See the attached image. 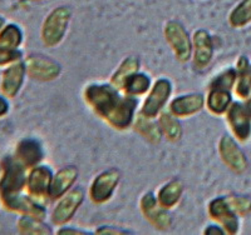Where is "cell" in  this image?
Returning <instances> with one entry per match:
<instances>
[{
    "label": "cell",
    "mask_w": 251,
    "mask_h": 235,
    "mask_svg": "<svg viewBox=\"0 0 251 235\" xmlns=\"http://www.w3.org/2000/svg\"><path fill=\"white\" fill-rule=\"evenodd\" d=\"M83 97L93 113L116 130H127L133 125L138 105L137 98L126 95L109 83L87 85Z\"/></svg>",
    "instance_id": "cell-1"
},
{
    "label": "cell",
    "mask_w": 251,
    "mask_h": 235,
    "mask_svg": "<svg viewBox=\"0 0 251 235\" xmlns=\"http://www.w3.org/2000/svg\"><path fill=\"white\" fill-rule=\"evenodd\" d=\"M71 17V9L67 6H58L44 19L40 30V39L47 48H55L63 42L68 30Z\"/></svg>",
    "instance_id": "cell-2"
},
{
    "label": "cell",
    "mask_w": 251,
    "mask_h": 235,
    "mask_svg": "<svg viewBox=\"0 0 251 235\" xmlns=\"http://www.w3.org/2000/svg\"><path fill=\"white\" fill-rule=\"evenodd\" d=\"M28 170L15 160L14 156L4 159L0 173V198L23 193L26 184Z\"/></svg>",
    "instance_id": "cell-3"
},
{
    "label": "cell",
    "mask_w": 251,
    "mask_h": 235,
    "mask_svg": "<svg viewBox=\"0 0 251 235\" xmlns=\"http://www.w3.org/2000/svg\"><path fill=\"white\" fill-rule=\"evenodd\" d=\"M172 94V84L167 78H160L154 82L147 93L145 102L141 107V115L156 119L165 110V107Z\"/></svg>",
    "instance_id": "cell-4"
},
{
    "label": "cell",
    "mask_w": 251,
    "mask_h": 235,
    "mask_svg": "<svg viewBox=\"0 0 251 235\" xmlns=\"http://www.w3.org/2000/svg\"><path fill=\"white\" fill-rule=\"evenodd\" d=\"M163 34L177 62L187 63L188 60H191L192 38L188 35L182 24L175 20L169 21L166 24Z\"/></svg>",
    "instance_id": "cell-5"
},
{
    "label": "cell",
    "mask_w": 251,
    "mask_h": 235,
    "mask_svg": "<svg viewBox=\"0 0 251 235\" xmlns=\"http://www.w3.org/2000/svg\"><path fill=\"white\" fill-rule=\"evenodd\" d=\"M120 170L114 169V168L107 169L98 174L89 187L88 196L92 203L97 205L107 203L113 196V193L120 184Z\"/></svg>",
    "instance_id": "cell-6"
},
{
    "label": "cell",
    "mask_w": 251,
    "mask_h": 235,
    "mask_svg": "<svg viewBox=\"0 0 251 235\" xmlns=\"http://www.w3.org/2000/svg\"><path fill=\"white\" fill-rule=\"evenodd\" d=\"M83 201H84V192L80 188H72L68 193L58 199L57 205L51 212V224L59 228L67 225L73 219Z\"/></svg>",
    "instance_id": "cell-7"
},
{
    "label": "cell",
    "mask_w": 251,
    "mask_h": 235,
    "mask_svg": "<svg viewBox=\"0 0 251 235\" xmlns=\"http://www.w3.org/2000/svg\"><path fill=\"white\" fill-rule=\"evenodd\" d=\"M53 171L47 165H37L28 170L26 175L25 190L29 196L37 200L38 203L43 204V201L50 199L49 190H50Z\"/></svg>",
    "instance_id": "cell-8"
},
{
    "label": "cell",
    "mask_w": 251,
    "mask_h": 235,
    "mask_svg": "<svg viewBox=\"0 0 251 235\" xmlns=\"http://www.w3.org/2000/svg\"><path fill=\"white\" fill-rule=\"evenodd\" d=\"M0 201L3 204L4 209L10 213H15L18 215L33 216V218L46 220L47 210L43 204L38 203L37 200L29 196L28 194L18 193L13 195L1 196Z\"/></svg>",
    "instance_id": "cell-9"
},
{
    "label": "cell",
    "mask_w": 251,
    "mask_h": 235,
    "mask_svg": "<svg viewBox=\"0 0 251 235\" xmlns=\"http://www.w3.org/2000/svg\"><path fill=\"white\" fill-rule=\"evenodd\" d=\"M140 209L143 218L158 230H167L172 225V218L169 210L161 207L157 196L152 192L143 194L140 200Z\"/></svg>",
    "instance_id": "cell-10"
},
{
    "label": "cell",
    "mask_w": 251,
    "mask_h": 235,
    "mask_svg": "<svg viewBox=\"0 0 251 235\" xmlns=\"http://www.w3.org/2000/svg\"><path fill=\"white\" fill-rule=\"evenodd\" d=\"M208 216L225 230L226 234H236L239 230V215L228 204L226 196L212 199L207 207Z\"/></svg>",
    "instance_id": "cell-11"
},
{
    "label": "cell",
    "mask_w": 251,
    "mask_h": 235,
    "mask_svg": "<svg viewBox=\"0 0 251 235\" xmlns=\"http://www.w3.org/2000/svg\"><path fill=\"white\" fill-rule=\"evenodd\" d=\"M25 62L26 75L38 82H51L60 75L62 68L54 60L44 55H28Z\"/></svg>",
    "instance_id": "cell-12"
},
{
    "label": "cell",
    "mask_w": 251,
    "mask_h": 235,
    "mask_svg": "<svg viewBox=\"0 0 251 235\" xmlns=\"http://www.w3.org/2000/svg\"><path fill=\"white\" fill-rule=\"evenodd\" d=\"M26 77L25 62L23 59L13 63L5 68L0 79V91L8 99H13L19 94Z\"/></svg>",
    "instance_id": "cell-13"
},
{
    "label": "cell",
    "mask_w": 251,
    "mask_h": 235,
    "mask_svg": "<svg viewBox=\"0 0 251 235\" xmlns=\"http://www.w3.org/2000/svg\"><path fill=\"white\" fill-rule=\"evenodd\" d=\"M227 124L235 138L241 143H245L251 134V116L244 104L232 102L231 107L226 111Z\"/></svg>",
    "instance_id": "cell-14"
},
{
    "label": "cell",
    "mask_w": 251,
    "mask_h": 235,
    "mask_svg": "<svg viewBox=\"0 0 251 235\" xmlns=\"http://www.w3.org/2000/svg\"><path fill=\"white\" fill-rule=\"evenodd\" d=\"M192 63L195 69L202 70L211 63L214 57V42L208 31L199 29L192 34Z\"/></svg>",
    "instance_id": "cell-15"
},
{
    "label": "cell",
    "mask_w": 251,
    "mask_h": 235,
    "mask_svg": "<svg viewBox=\"0 0 251 235\" xmlns=\"http://www.w3.org/2000/svg\"><path fill=\"white\" fill-rule=\"evenodd\" d=\"M219 154L224 164L235 173H243L248 168L245 154L240 149L236 140L228 135H224L219 142Z\"/></svg>",
    "instance_id": "cell-16"
},
{
    "label": "cell",
    "mask_w": 251,
    "mask_h": 235,
    "mask_svg": "<svg viewBox=\"0 0 251 235\" xmlns=\"http://www.w3.org/2000/svg\"><path fill=\"white\" fill-rule=\"evenodd\" d=\"M14 158L18 163L23 165L26 170L37 167L44 158L43 147L37 139H22L15 148Z\"/></svg>",
    "instance_id": "cell-17"
},
{
    "label": "cell",
    "mask_w": 251,
    "mask_h": 235,
    "mask_svg": "<svg viewBox=\"0 0 251 235\" xmlns=\"http://www.w3.org/2000/svg\"><path fill=\"white\" fill-rule=\"evenodd\" d=\"M206 98L201 93H191L178 95L170 103L169 110L176 118H190L195 114L200 113L205 107Z\"/></svg>",
    "instance_id": "cell-18"
},
{
    "label": "cell",
    "mask_w": 251,
    "mask_h": 235,
    "mask_svg": "<svg viewBox=\"0 0 251 235\" xmlns=\"http://www.w3.org/2000/svg\"><path fill=\"white\" fill-rule=\"evenodd\" d=\"M78 179V169L75 165H68L63 167L55 174H53L51 179L50 190H49V196L50 200L62 198L66 193L73 188L75 183Z\"/></svg>",
    "instance_id": "cell-19"
},
{
    "label": "cell",
    "mask_w": 251,
    "mask_h": 235,
    "mask_svg": "<svg viewBox=\"0 0 251 235\" xmlns=\"http://www.w3.org/2000/svg\"><path fill=\"white\" fill-rule=\"evenodd\" d=\"M232 104V97L230 90L224 89H208L205 107L214 115L220 116L226 114Z\"/></svg>",
    "instance_id": "cell-20"
},
{
    "label": "cell",
    "mask_w": 251,
    "mask_h": 235,
    "mask_svg": "<svg viewBox=\"0 0 251 235\" xmlns=\"http://www.w3.org/2000/svg\"><path fill=\"white\" fill-rule=\"evenodd\" d=\"M237 78L234 91L239 99L246 100L251 95V64L245 57H241L236 66Z\"/></svg>",
    "instance_id": "cell-21"
},
{
    "label": "cell",
    "mask_w": 251,
    "mask_h": 235,
    "mask_svg": "<svg viewBox=\"0 0 251 235\" xmlns=\"http://www.w3.org/2000/svg\"><path fill=\"white\" fill-rule=\"evenodd\" d=\"M132 127L143 139H146L151 144H158L163 136L158 123H154V119L146 118V116L141 115L140 113L136 114Z\"/></svg>",
    "instance_id": "cell-22"
},
{
    "label": "cell",
    "mask_w": 251,
    "mask_h": 235,
    "mask_svg": "<svg viewBox=\"0 0 251 235\" xmlns=\"http://www.w3.org/2000/svg\"><path fill=\"white\" fill-rule=\"evenodd\" d=\"M183 193V184L180 180L174 179L161 187L157 193V200L165 209L170 210L178 204Z\"/></svg>",
    "instance_id": "cell-23"
},
{
    "label": "cell",
    "mask_w": 251,
    "mask_h": 235,
    "mask_svg": "<svg viewBox=\"0 0 251 235\" xmlns=\"http://www.w3.org/2000/svg\"><path fill=\"white\" fill-rule=\"evenodd\" d=\"M151 86L152 80L151 78H150V75H147V74L145 73H141V71L138 70L127 78V80H126L125 84H123L122 91L126 95L138 98L149 93Z\"/></svg>",
    "instance_id": "cell-24"
},
{
    "label": "cell",
    "mask_w": 251,
    "mask_h": 235,
    "mask_svg": "<svg viewBox=\"0 0 251 235\" xmlns=\"http://www.w3.org/2000/svg\"><path fill=\"white\" fill-rule=\"evenodd\" d=\"M158 125L162 131V135L167 140L175 143L178 142L182 136V127L181 123L178 122V118L170 113V110H163L158 115Z\"/></svg>",
    "instance_id": "cell-25"
},
{
    "label": "cell",
    "mask_w": 251,
    "mask_h": 235,
    "mask_svg": "<svg viewBox=\"0 0 251 235\" xmlns=\"http://www.w3.org/2000/svg\"><path fill=\"white\" fill-rule=\"evenodd\" d=\"M138 70H140V60L134 57L126 58V59L121 63L120 66L116 69V71L112 74L109 84L113 85L114 88L122 91L123 84H125V82L127 80V78Z\"/></svg>",
    "instance_id": "cell-26"
},
{
    "label": "cell",
    "mask_w": 251,
    "mask_h": 235,
    "mask_svg": "<svg viewBox=\"0 0 251 235\" xmlns=\"http://www.w3.org/2000/svg\"><path fill=\"white\" fill-rule=\"evenodd\" d=\"M18 232L20 234L25 235H49L53 234V230L50 229L48 224L44 223V220L33 218V216L20 215L17 221Z\"/></svg>",
    "instance_id": "cell-27"
},
{
    "label": "cell",
    "mask_w": 251,
    "mask_h": 235,
    "mask_svg": "<svg viewBox=\"0 0 251 235\" xmlns=\"http://www.w3.org/2000/svg\"><path fill=\"white\" fill-rule=\"evenodd\" d=\"M23 30L17 24H5L0 29V45L4 48L19 49V46L23 44Z\"/></svg>",
    "instance_id": "cell-28"
},
{
    "label": "cell",
    "mask_w": 251,
    "mask_h": 235,
    "mask_svg": "<svg viewBox=\"0 0 251 235\" xmlns=\"http://www.w3.org/2000/svg\"><path fill=\"white\" fill-rule=\"evenodd\" d=\"M228 23L232 28H244L251 23V0H243L234 8L228 17Z\"/></svg>",
    "instance_id": "cell-29"
},
{
    "label": "cell",
    "mask_w": 251,
    "mask_h": 235,
    "mask_svg": "<svg viewBox=\"0 0 251 235\" xmlns=\"http://www.w3.org/2000/svg\"><path fill=\"white\" fill-rule=\"evenodd\" d=\"M236 69H227L212 79V82L208 85V89H224V90L231 91L236 83Z\"/></svg>",
    "instance_id": "cell-30"
},
{
    "label": "cell",
    "mask_w": 251,
    "mask_h": 235,
    "mask_svg": "<svg viewBox=\"0 0 251 235\" xmlns=\"http://www.w3.org/2000/svg\"><path fill=\"white\" fill-rule=\"evenodd\" d=\"M228 204L239 216L249 214L251 210V200L246 196H226Z\"/></svg>",
    "instance_id": "cell-31"
},
{
    "label": "cell",
    "mask_w": 251,
    "mask_h": 235,
    "mask_svg": "<svg viewBox=\"0 0 251 235\" xmlns=\"http://www.w3.org/2000/svg\"><path fill=\"white\" fill-rule=\"evenodd\" d=\"M22 59L23 53L19 49H9L0 45V66H8Z\"/></svg>",
    "instance_id": "cell-32"
},
{
    "label": "cell",
    "mask_w": 251,
    "mask_h": 235,
    "mask_svg": "<svg viewBox=\"0 0 251 235\" xmlns=\"http://www.w3.org/2000/svg\"><path fill=\"white\" fill-rule=\"evenodd\" d=\"M129 232L123 229H118L116 227H112V225H102V227L98 228L94 234H102V235H117V234H128Z\"/></svg>",
    "instance_id": "cell-33"
},
{
    "label": "cell",
    "mask_w": 251,
    "mask_h": 235,
    "mask_svg": "<svg viewBox=\"0 0 251 235\" xmlns=\"http://www.w3.org/2000/svg\"><path fill=\"white\" fill-rule=\"evenodd\" d=\"M57 234L60 235H68V234H78V235H86V234H91V233L86 232V230H79V229H75V228H71V227H60V229L58 230Z\"/></svg>",
    "instance_id": "cell-34"
},
{
    "label": "cell",
    "mask_w": 251,
    "mask_h": 235,
    "mask_svg": "<svg viewBox=\"0 0 251 235\" xmlns=\"http://www.w3.org/2000/svg\"><path fill=\"white\" fill-rule=\"evenodd\" d=\"M8 113H9L8 98H5L3 94H1V95H0V119L4 118Z\"/></svg>",
    "instance_id": "cell-35"
},
{
    "label": "cell",
    "mask_w": 251,
    "mask_h": 235,
    "mask_svg": "<svg viewBox=\"0 0 251 235\" xmlns=\"http://www.w3.org/2000/svg\"><path fill=\"white\" fill-rule=\"evenodd\" d=\"M203 233L207 235H216V234H226L225 230L223 229V228L220 227L219 224H216V225H208L207 228H206L205 230H203Z\"/></svg>",
    "instance_id": "cell-36"
},
{
    "label": "cell",
    "mask_w": 251,
    "mask_h": 235,
    "mask_svg": "<svg viewBox=\"0 0 251 235\" xmlns=\"http://www.w3.org/2000/svg\"><path fill=\"white\" fill-rule=\"evenodd\" d=\"M245 107H246V109H248L249 114H250V116H251V95H250V98H248V99H246Z\"/></svg>",
    "instance_id": "cell-37"
},
{
    "label": "cell",
    "mask_w": 251,
    "mask_h": 235,
    "mask_svg": "<svg viewBox=\"0 0 251 235\" xmlns=\"http://www.w3.org/2000/svg\"><path fill=\"white\" fill-rule=\"evenodd\" d=\"M5 24H6L5 19H4V18H3V17H0V29L3 28V26H4V25H5Z\"/></svg>",
    "instance_id": "cell-38"
},
{
    "label": "cell",
    "mask_w": 251,
    "mask_h": 235,
    "mask_svg": "<svg viewBox=\"0 0 251 235\" xmlns=\"http://www.w3.org/2000/svg\"><path fill=\"white\" fill-rule=\"evenodd\" d=\"M0 173H1V169H0Z\"/></svg>",
    "instance_id": "cell-39"
}]
</instances>
